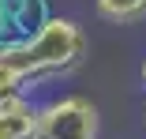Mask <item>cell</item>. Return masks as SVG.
Listing matches in <instances>:
<instances>
[{
    "instance_id": "1",
    "label": "cell",
    "mask_w": 146,
    "mask_h": 139,
    "mask_svg": "<svg viewBox=\"0 0 146 139\" xmlns=\"http://www.w3.org/2000/svg\"><path fill=\"white\" fill-rule=\"evenodd\" d=\"M86 57V34L75 19L52 15L34 38L0 45V94L23 90L26 83H38L45 75L71 72Z\"/></svg>"
},
{
    "instance_id": "2",
    "label": "cell",
    "mask_w": 146,
    "mask_h": 139,
    "mask_svg": "<svg viewBox=\"0 0 146 139\" xmlns=\"http://www.w3.org/2000/svg\"><path fill=\"white\" fill-rule=\"evenodd\" d=\"M34 139H98V109L79 94L38 105V135Z\"/></svg>"
},
{
    "instance_id": "3",
    "label": "cell",
    "mask_w": 146,
    "mask_h": 139,
    "mask_svg": "<svg viewBox=\"0 0 146 139\" xmlns=\"http://www.w3.org/2000/svg\"><path fill=\"white\" fill-rule=\"evenodd\" d=\"M49 19V0H0V45L34 38Z\"/></svg>"
},
{
    "instance_id": "4",
    "label": "cell",
    "mask_w": 146,
    "mask_h": 139,
    "mask_svg": "<svg viewBox=\"0 0 146 139\" xmlns=\"http://www.w3.org/2000/svg\"><path fill=\"white\" fill-rule=\"evenodd\" d=\"M38 135V105L23 90L0 94V139H34Z\"/></svg>"
},
{
    "instance_id": "5",
    "label": "cell",
    "mask_w": 146,
    "mask_h": 139,
    "mask_svg": "<svg viewBox=\"0 0 146 139\" xmlns=\"http://www.w3.org/2000/svg\"><path fill=\"white\" fill-rule=\"evenodd\" d=\"M94 8L109 23H135L146 15V0H94Z\"/></svg>"
},
{
    "instance_id": "6",
    "label": "cell",
    "mask_w": 146,
    "mask_h": 139,
    "mask_svg": "<svg viewBox=\"0 0 146 139\" xmlns=\"http://www.w3.org/2000/svg\"><path fill=\"white\" fill-rule=\"evenodd\" d=\"M139 75H142V83H146V60H142V68H139Z\"/></svg>"
},
{
    "instance_id": "7",
    "label": "cell",
    "mask_w": 146,
    "mask_h": 139,
    "mask_svg": "<svg viewBox=\"0 0 146 139\" xmlns=\"http://www.w3.org/2000/svg\"><path fill=\"white\" fill-rule=\"evenodd\" d=\"M142 117H146V102H142Z\"/></svg>"
}]
</instances>
